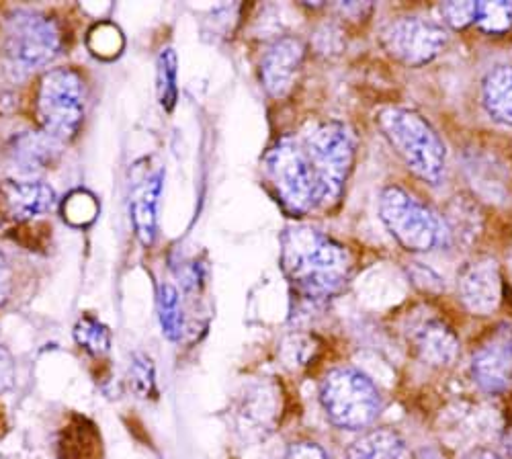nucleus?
<instances>
[{
    "instance_id": "obj_1",
    "label": "nucleus",
    "mask_w": 512,
    "mask_h": 459,
    "mask_svg": "<svg viewBox=\"0 0 512 459\" xmlns=\"http://www.w3.org/2000/svg\"><path fill=\"white\" fill-rule=\"evenodd\" d=\"M281 255L289 281L306 300L326 302L349 283L353 267L349 250L320 230L289 228Z\"/></svg>"
},
{
    "instance_id": "obj_2",
    "label": "nucleus",
    "mask_w": 512,
    "mask_h": 459,
    "mask_svg": "<svg viewBox=\"0 0 512 459\" xmlns=\"http://www.w3.org/2000/svg\"><path fill=\"white\" fill-rule=\"evenodd\" d=\"M377 125L418 179L431 185L441 183L445 175L447 150L429 121L412 109L383 107L377 113Z\"/></svg>"
},
{
    "instance_id": "obj_3",
    "label": "nucleus",
    "mask_w": 512,
    "mask_h": 459,
    "mask_svg": "<svg viewBox=\"0 0 512 459\" xmlns=\"http://www.w3.org/2000/svg\"><path fill=\"white\" fill-rule=\"evenodd\" d=\"M267 179L279 203L293 216L326 210L322 187L302 138H279L265 156Z\"/></svg>"
},
{
    "instance_id": "obj_4",
    "label": "nucleus",
    "mask_w": 512,
    "mask_h": 459,
    "mask_svg": "<svg viewBox=\"0 0 512 459\" xmlns=\"http://www.w3.org/2000/svg\"><path fill=\"white\" fill-rule=\"evenodd\" d=\"M320 402L328 421L345 431H361L375 423L381 396L365 373L353 367L332 369L320 386Z\"/></svg>"
},
{
    "instance_id": "obj_5",
    "label": "nucleus",
    "mask_w": 512,
    "mask_h": 459,
    "mask_svg": "<svg viewBox=\"0 0 512 459\" xmlns=\"http://www.w3.org/2000/svg\"><path fill=\"white\" fill-rule=\"evenodd\" d=\"M379 218L396 242L410 253H431L447 238L443 220L402 187H388L379 197Z\"/></svg>"
},
{
    "instance_id": "obj_6",
    "label": "nucleus",
    "mask_w": 512,
    "mask_h": 459,
    "mask_svg": "<svg viewBox=\"0 0 512 459\" xmlns=\"http://www.w3.org/2000/svg\"><path fill=\"white\" fill-rule=\"evenodd\" d=\"M41 130L56 142L72 140L84 119V85L72 68H54L39 80L35 97Z\"/></svg>"
},
{
    "instance_id": "obj_7",
    "label": "nucleus",
    "mask_w": 512,
    "mask_h": 459,
    "mask_svg": "<svg viewBox=\"0 0 512 459\" xmlns=\"http://www.w3.org/2000/svg\"><path fill=\"white\" fill-rule=\"evenodd\" d=\"M302 144L310 156L322 187L324 207H332L343 195L345 181L355 158V136L345 123L326 121L310 130Z\"/></svg>"
},
{
    "instance_id": "obj_8",
    "label": "nucleus",
    "mask_w": 512,
    "mask_h": 459,
    "mask_svg": "<svg viewBox=\"0 0 512 459\" xmlns=\"http://www.w3.org/2000/svg\"><path fill=\"white\" fill-rule=\"evenodd\" d=\"M62 48V35L54 19L21 11L11 15L5 27V56L11 68L29 74L37 68L48 66Z\"/></svg>"
},
{
    "instance_id": "obj_9",
    "label": "nucleus",
    "mask_w": 512,
    "mask_h": 459,
    "mask_svg": "<svg viewBox=\"0 0 512 459\" xmlns=\"http://www.w3.org/2000/svg\"><path fill=\"white\" fill-rule=\"evenodd\" d=\"M445 41V29L422 17H402L381 29V46L406 66L433 62L443 52Z\"/></svg>"
},
{
    "instance_id": "obj_10",
    "label": "nucleus",
    "mask_w": 512,
    "mask_h": 459,
    "mask_svg": "<svg viewBox=\"0 0 512 459\" xmlns=\"http://www.w3.org/2000/svg\"><path fill=\"white\" fill-rule=\"evenodd\" d=\"M461 304L476 316L492 314L502 300V275L494 259L482 257L467 263L457 275Z\"/></svg>"
},
{
    "instance_id": "obj_11",
    "label": "nucleus",
    "mask_w": 512,
    "mask_h": 459,
    "mask_svg": "<svg viewBox=\"0 0 512 459\" xmlns=\"http://www.w3.org/2000/svg\"><path fill=\"white\" fill-rule=\"evenodd\" d=\"M476 384L490 394L504 392L512 384V328L500 326L476 349L472 357Z\"/></svg>"
},
{
    "instance_id": "obj_12",
    "label": "nucleus",
    "mask_w": 512,
    "mask_h": 459,
    "mask_svg": "<svg viewBox=\"0 0 512 459\" xmlns=\"http://www.w3.org/2000/svg\"><path fill=\"white\" fill-rule=\"evenodd\" d=\"M306 46L297 37H281L267 50L261 62V82L271 97H285L300 74Z\"/></svg>"
},
{
    "instance_id": "obj_13",
    "label": "nucleus",
    "mask_w": 512,
    "mask_h": 459,
    "mask_svg": "<svg viewBox=\"0 0 512 459\" xmlns=\"http://www.w3.org/2000/svg\"><path fill=\"white\" fill-rule=\"evenodd\" d=\"M410 343L416 355L433 367H449L457 359L455 332L437 316H424L410 328Z\"/></svg>"
},
{
    "instance_id": "obj_14",
    "label": "nucleus",
    "mask_w": 512,
    "mask_h": 459,
    "mask_svg": "<svg viewBox=\"0 0 512 459\" xmlns=\"http://www.w3.org/2000/svg\"><path fill=\"white\" fill-rule=\"evenodd\" d=\"M0 203L13 220L29 222L52 210L56 191L44 181H7L0 185Z\"/></svg>"
},
{
    "instance_id": "obj_15",
    "label": "nucleus",
    "mask_w": 512,
    "mask_h": 459,
    "mask_svg": "<svg viewBox=\"0 0 512 459\" xmlns=\"http://www.w3.org/2000/svg\"><path fill=\"white\" fill-rule=\"evenodd\" d=\"M162 195V173H148L138 177L132 187L130 214L138 240L144 246H152L158 234V207Z\"/></svg>"
},
{
    "instance_id": "obj_16",
    "label": "nucleus",
    "mask_w": 512,
    "mask_h": 459,
    "mask_svg": "<svg viewBox=\"0 0 512 459\" xmlns=\"http://www.w3.org/2000/svg\"><path fill=\"white\" fill-rule=\"evenodd\" d=\"M281 412V390L273 382L250 388L240 406V416L246 425H250L248 429L263 433L275 429Z\"/></svg>"
},
{
    "instance_id": "obj_17",
    "label": "nucleus",
    "mask_w": 512,
    "mask_h": 459,
    "mask_svg": "<svg viewBox=\"0 0 512 459\" xmlns=\"http://www.w3.org/2000/svg\"><path fill=\"white\" fill-rule=\"evenodd\" d=\"M56 140L48 134H23L11 144V160L21 173L44 171L56 158Z\"/></svg>"
},
{
    "instance_id": "obj_18",
    "label": "nucleus",
    "mask_w": 512,
    "mask_h": 459,
    "mask_svg": "<svg viewBox=\"0 0 512 459\" xmlns=\"http://www.w3.org/2000/svg\"><path fill=\"white\" fill-rule=\"evenodd\" d=\"M347 459H412V455L396 431L375 429L353 443Z\"/></svg>"
},
{
    "instance_id": "obj_19",
    "label": "nucleus",
    "mask_w": 512,
    "mask_h": 459,
    "mask_svg": "<svg viewBox=\"0 0 512 459\" xmlns=\"http://www.w3.org/2000/svg\"><path fill=\"white\" fill-rule=\"evenodd\" d=\"M482 97L484 107L494 119L512 125V66H498L488 72Z\"/></svg>"
},
{
    "instance_id": "obj_20",
    "label": "nucleus",
    "mask_w": 512,
    "mask_h": 459,
    "mask_svg": "<svg viewBox=\"0 0 512 459\" xmlns=\"http://www.w3.org/2000/svg\"><path fill=\"white\" fill-rule=\"evenodd\" d=\"M101 439L95 427L87 421L70 425L60 439V459H99Z\"/></svg>"
},
{
    "instance_id": "obj_21",
    "label": "nucleus",
    "mask_w": 512,
    "mask_h": 459,
    "mask_svg": "<svg viewBox=\"0 0 512 459\" xmlns=\"http://www.w3.org/2000/svg\"><path fill=\"white\" fill-rule=\"evenodd\" d=\"M158 316L168 341H179L183 335L181 296L173 283H162L158 289Z\"/></svg>"
},
{
    "instance_id": "obj_22",
    "label": "nucleus",
    "mask_w": 512,
    "mask_h": 459,
    "mask_svg": "<svg viewBox=\"0 0 512 459\" xmlns=\"http://www.w3.org/2000/svg\"><path fill=\"white\" fill-rule=\"evenodd\" d=\"M177 54L173 48H164L158 56V99L166 113H170L177 105L179 85H177V72H179Z\"/></svg>"
},
{
    "instance_id": "obj_23",
    "label": "nucleus",
    "mask_w": 512,
    "mask_h": 459,
    "mask_svg": "<svg viewBox=\"0 0 512 459\" xmlns=\"http://www.w3.org/2000/svg\"><path fill=\"white\" fill-rule=\"evenodd\" d=\"M74 339L76 343L93 355H103L109 351L111 345V335H109V328L99 322L93 316H84L76 328H74Z\"/></svg>"
},
{
    "instance_id": "obj_24",
    "label": "nucleus",
    "mask_w": 512,
    "mask_h": 459,
    "mask_svg": "<svg viewBox=\"0 0 512 459\" xmlns=\"http://www.w3.org/2000/svg\"><path fill=\"white\" fill-rule=\"evenodd\" d=\"M476 25L490 35H502L512 27V3L494 0V3H478Z\"/></svg>"
},
{
    "instance_id": "obj_25",
    "label": "nucleus",
    "mask_w": 512,
    "mask_h": 459,
    "mask_svg": "<svg viewBox=\"0 0 512 459\" xmlns=\"http://www.w3.org/2000/svg\"><path fill=\"white\" fill-rule=\"evenodd\" d=\"M441 13L453 29H463L467 25L476 23L478 3H467V0H457V3H443Z\"/></svg>"
},
{
    "instance_id": "obj_26",
    "label": "nucleus",
    "mask_w": 512,
    "mask_h": 459,
    "mask_svg": "<svg viewBox=\"0 0 512 459\" xmlns=\"http://www.w3.org/2000/svg\"><path fill=\"white\" fill-rule=\"evenodd\" d=\"M132 382L140 396L154 394V365L148 357L136 355L132 363Z\"/></svg>"
},
{
    "instance_id": "obj_27",
    "label": "nucleus",
    "mask_w": 512,
    "mask_h": 459,
    "mask_svg": "<svg viewBox=\"0 0 512 459\" xmlns=\"http://www.w3.org/2000/svg\"><path fill=\"white\" fill-rule=\"evenodd\" d=\"M281 459H328L326 451L310 441H300L287 447V451L281 455Z\"/></svg>"
},
{
    "instance_id": "obj_28",
    "label": "nucleus",
    "mask_w": 512,
    "mask_h": 459,
    "mask_svg": "<svg viewBox=\"0 0 512 459\" xmlns=\"http://www.w3.org/2000/svg\"><path fill=\"white\" fill-rule=\"evenodd\" d=\"M13 382H15V363H13V357H11V353L5 347H0V394L11 390Z\"/></svg>"
},
{
    "instance_id": "obj_29",
    "label": "nucleus",
    "mask_w": 512,
    "mask_h": 459,
    "mask_svg": "<svg viewBox=\"0 0 512 459\" xmlns=\"http://www.w3.org/2000/svg\"><path fill=\"white\" fill-rule=\"evenodd\" d=\"M11 283H13L11 265H9L3 250H0V304L7 302V298L11 294Z\"/></svg>"
},
{
    "instance_id": "obj_30",
    "label": "nucleus",
    "mask_w": 512,
    "mask_h": 459,
    "mask_svg": "<svg viewBox=\"0 0 512 459\" xmlns=\"http://www.w3.org/2000/svg\"><path fill=\"white\" fill-rule=\"evenodd\" d=\"M463 459H500L496 453H492V451H486V449H478V451H474V453H469V455H465Z\"/></svg>"
}]
</instances>
